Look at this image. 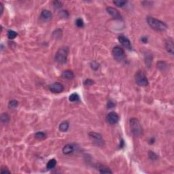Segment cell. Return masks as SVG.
I'll list each match as a JSON object with an SVG mask.
<instances>
[{"mask_svg": "<svg viewBox=\"0 0 174 174\" xmlns=\"http://www.w3.org/2000/svg\"><path fill=\"white\" fill-rule=\"evenodd\" d=\"M146 20L149 26L154 30L163 31H165L167 29V25L164 22L159 19H157L155 18L148 16L147 17Z\"/></svg>", "mask_w": 174, "mask_h": 174, "instance_id": "obj_1", "label": "cell"}, {"mask_svg": "<svg viewBox=\"0 0 174 174\" xmlns=\"http://www.w3.org/2000/svg\"><path fill=\"white\" fill-rule=\"evenodd\" d=\"M69 49L66 46H63L58 49L55 54V60L59 64H64L67 62L68 57Z\"/></svg>", "mask_w": 174, "mask_h": 174, "instance_id": "obj_2", "label": "cell"}, {"mask_svg": "<svg viewBox=\"0 0 174 174\" xmlns=\"http://www.w3.org/2000/svg\"><path fill=\"white\" fill-rule=\"evenodd\" d=\"M130 127H131V132L133 133L135 136L139 137L143 134V129L141 126V124L139 121L135 118H132L130 119Z\"/></svg>", "mask_w": 174, "mask_h": 174, "instance_id": "obj_3", "label": "cell"}, {"mask_svg": "<svg viewBox=\"0 0 174 174\" xmlns=\"http://www.w3.org/2000/svg\"><path fill=\"white\" fill-rule=\"evenodd\" d=\"M135 80L137 84L140 86H146L148 84V80L146 76V73L142 70H139L135 73Z\"/></svg>", "mask_w": 174, "mask_h": 174, "instance_id": "obj_4", "label": "cell"}, {"mask_svg": "<svg viewBox=\"0 0 174 174\" xmlns=\"http://www.w3.org/2000/svg\"><path fill=\"white\" fill-rule=\"evenodd\" d=\"M88 136L95 145L97 146H104V141L101 134L95 133V132H91L88 133Z\"/></svg>", "mask_w": 174, "mask_h": 174, "instance_id": "obj_5", "label": "cell"}, {"mask_svg": "<svg viewBox=\"0 0 174 174\" xmlns=\"http://www.w3.org/2000/svg\"><path fill=\"white\" fill-rule=\"evenodd\" d=\"M112 55L116 60L122 61L124 58V51L121 47L117 46L112 49Z\"/></svg>", "mask_w": 174, "mask_h": 174, "instance_id": "obj_6", "label": "cell"}, {"mask_svg": "<svg viewBox=\"0 0 174 174\" xmlns=\"http://www.w3.org/2000/svg\"><path fill=\"white\" fill-rule=\"evenodd\" d=\"M49 90L53 93H60L64 91V86L60 82H55L49 86Z\"/></svg>", "mask_w": 174, "mask_h": 174, "instance_id": "obj_7", "label": "cell"}, {"mask_svg": "<svg viewBox=\"0 0 174 174\" xmlns=\"http://www.w3.org/2000/svg\"><path fill=\"white\" fill-rule=\"evenodd\" d=\"M106 120L107 122L110 124H116L119 120V116L118 115L114 112H112L110 113H109L107 116H106Z\"/></svg>", "mask_w": 174, "mask_h": 174, "instance_id": "obj_8", "label": "cell"}, {"mask_svg": "<svg viewBox=\"0 0 174 174\" xmlns=\"http://www.w3.org/2000/svg\"><path fill=\"white\" fill-rule=\"evenodd\" d=\"M106 11L114 18H115L116 20H122V16L119 13L118 11L116 10V8H112V7H108L106 8Z\"/></svg>", "mask_w": 174, "mask_h": 174, "instance_id": "obj_9", "label": "cell"}, {"mask_svg": "<svg viewBox=\"0 0 174 174\" xmlns=\"http://www.w3.org/2000/svg\"><path fill=\"white\" fill-rule=\"evenodd\" d=\"M118 41L121 43V44L124 47H125L128 50H131L132 49V46L130 40L128 38L124 36V35H120L118 37Z\"/></svg>", "mask_w": 174, "mask_h": 174, "instance_id": "obj_10", "label": "cell"}, {"mask_svg": "<svg viewBox=\"0 0 174 174\" xmlns=\"http://www.w3.org/2000/svg\"><path fill=\"white\" fill-rule=\"evenodd\" d=\"M165 48L167 52L170 53L172 55H174V41L172 38H168L165 42Z\"/></svg>", "mask_w": 174, "mask_h": 174, "instance_id": "obj_11", "label": "cell"}, {"mask_svg": "<svg viewBox=\"0 0 174 174\" xmlns=\"http://www.w3.org/2000/svg\"><path fill=\"white\" fill-rule=\"evenodd\" d=\"M41 18L44 20L46 21H48L51 20L52 17H53V14L51 11H49L48 10H43L42 11L40 14Z\"/></svg>", "mask_w": 174, "mask_h": 174, "instance_id": "obj_12", "label": "cell"}, {"mask_svg": "<svg viewBox=\"0 0 174 174\" xmlns=\"http://www.w3.org/2000/svg\"><path fill=\"white\" fill-rule=\"evenodd\" d=\"M61 76H62L63 78L70 80H72L74 78V73L71 70L67 69V70L63 71L62 72Z\"/></svg>", "mask_w": 174, "mask_h": 174, "instance_id": "obj_13", "label": "cell"}, {"mask_svg": "<svg viewBox=\"0 0 174 174\" xmlns=\"http://www.w3.org/2000/svg\"><path fill=\"white\" fill-rule=\"evenodd\" d=\"M74 150V147L73 145L71 144H67L65 146L63 147V152L64 154L68 155L70 154L71 153H72Z\"/></svg>", "mask_w": 174, "mask_h": 174, "instance_id": "obj_14", "label": "cell"}, {"mask_svg": "<svg viewBox=\"0 0 174 174\" xmlns=\"http://www.w3.org/2000/svg\"><path fill=\"white\" fill-rule=\"evenodd\" d=\"M97 169L99 170V172L101 173V174H112L111 169L107 166H105V165H98Z\"/></svg>", "mask_w": 174, "mask_h": 174, "instance_id": "obj_15", "label": "cell"}, {"mask_svg": "<svg viewBox=\"0 0 174 174\" xmlns=\"http://www.w3.org/2000/svg\"><path fill=\"white\" fill-rule=\"evenodd\" d=\"M69 122L67 121H64L63 122H61L59 125V127L58 129L62 132H66L69 129Z\"/></svg>", "mask_w": 174, "mask_h": 174, "instance_id": "obj_16", "label": "cell"}, {"mask_svg": "<svg viewBox=\"0 0 174 174\" xmlns=\"http://www.w3.org/2000/svg\"><path fill=\"white\" fill-rule=\"evenodd\" d=\"M57 165V161L55 159H51L46 165V168L48 169H53Z\"/></svg>", "mask_w": 174, "mask_h": 174, "instance_id": "obj_17", "label": "cell"}, {"mask_svg": "<svg viewBox=\"0 0 174 174\" xmlns=\"http://www.w3.org/2000/svg\"><path fill=\"white\" fill-rule=\"evenodd\" d=\"M1 120L3 124H7L10 121V117L7 113H3L1 116Z\"/></svg>", "mask_w": 174, "mask_h": 174, "instance_id": "obj_18", "label": "cell"}, {"mask_svg": "<svg viewBox=\"0 0 174 174\" xmlns=\"http://www.w3.org/2000/svg\"><path fill=\"white\" fill-rule=\"evenodd\" d=\"M35 137L38 140H42V139H44L46 137V135L45 133L44 132H38L35 134Z\"/></svg>", "mask_w": 174, "mask_h": 174, "instance_id": "obj_19", "label": "cell"}, {"mask_svg": "<svg viewBox=\"0 0 174 174\" xmlns=\"http://www.w3.org/2000/svg\"><path fill=\"white\" fill-rule=\"evenodd\" d=\"M18 35V33L13 30H9L8 31V38L10 40H14Z\"/></svg>", "mask_w": 174, "mask_h": 174, "instance_id": "obj_20", "label": "cell"}, {"mask_svg": "<svg viewBox=\"0 0 174 174\" xmlns=\"http://www.w3.org/2000/svg\"><path fill=\"white\" fill-rule=\"evenodd\" d=\"M69 101H72V102H73V101H78L79 99H80V97H79V95L78 94L75 93L71 94V95L69 96Z\"/></svg>", "mask_w": 174, "mask_h": 174, "instance_id": "obj_21", "label": "cell"}, {"mask_svg": "<svg viewBox=\"0 0 174 174\" xmlns=\"http://www.w3.org/2000/svg\"><path fill=\"white\" fill-rule=\"evenodd\" d=\"M167 65L165 62H163V61H159L157 63V67L159 69H161V70H165V69L167 68Z\"/></svg>", "mask_w": 174, "mask_h": 174, "instance_id": "obj_22", "label": "cell"}, {"mask_svg": "<svg viewBox=\"0 0 174 174\" xmlns=\"http://www.w3.org/2000/svg\"><path fill=\"white\" fill-rule=\"evenodd\" d=\"M114 4L116 5L118 7H123L124 5H126V1H122V0H120V1H114Z\"/></svg>", "mask_w": 174, "mask_h": 174, "instance_id": "obj_23", "label": "cell"}, {"mask_svg": "<svg viewBox=\"0 0 174 174\" xmlns=\"http://www.w3.org/2000/svg\"><path fill=\"white\" fill-rule=\"evenodd\" d=\"M58 14L62 18H67L69 17V12L67 10H61L59 12Z\"/></svg>", "mask_w": 174, "mask_h": 174, "instance_id": "obj_24", "label": "cell"}, {"mask_svg": "<svg viewBox=\"0 0 174 174\" xmlns=\"http://www.w3.org/2000/svg\"><path fill=\"white\" fill-rule=\"evenodd\" d=\"M18 105V102L16 100H11L8 104V107L10 108H15Z\"/></svg>", "mask_w": 174, "mask_h": 174, "instance_id": "obj_25", "label": "cell"}, {"mask_svg": "<svg viewBox=\"0 0 174 174\" xmlns=\"http://www.w3.org/2000/svg\"><path fill=\"white\" fill-rule=\"evenodd\" d=\"M53 35L55 36V38H61V35H62V31L61 29H56L54 32H53Z\"/></svg>", "mask_w": 174, "mask_h": 174, "instance_id": "obj_26", "label": "cell"}, {"mask_svg": "<svg viewBox=\"0 0 174 174\" xmlns=\"http://www.w3.org/2000/svg\"><path fill=\"white\" fill-rule=\"evenodd\" d=\"M148 157L150 158V159H151L152 161L157 160L158 159V156L157 155V154H155L154 152L152 151L148 152Z\"/></svg>", "mask_w": 174, "mask_h": 174, "instance_id": "obj_27", "label": "cell"}, {"mask_svg": "<svg viewBox=\"0 0 174 174\" xmlns=\"http://www.w3.org/2000/svg\"><path fill=\"white\" fill-rule=\"evenodd\" d=\"M91 68L93 69L94 71H97L99 69V63L97 61H92L91 63Z\"/></svg>", "mask_w": 174, "mask_h": 174, "instance_id": "obj_28", "label": "cell"}, {"mask_svg": "<svg viewBox=\"0 0 174 174\" xmlns=\"http://www.w3.org/2000/svg\"><path fill=\"white\" fill-rule=\"evenodd\" d=\"M76 25L79 28L83 27L84 24V21L82 18H78L76 20Z\"/></svg>", "mask_w": 174, "mask_h": 174, "instance_id": "obj_29", "label": "cell"}, {"mask_svg": "<svg viewBox=\"0 0 174 174\" xmlns=\"http://www.w3.org/2000/svg\"><path fill=\"white\" fill-rule=\"evenodd\" d=\"M115 106H116V104H115L114 101H112V100H110V101L108 102V104H107V108L108 109L114 108Z\"/></svg>", "mask_w": 174, "mask_h": 174, "instance_id": "obj_30", "label": "cell"}, {"mask_svg": "<svg viewBox=\"0 0 174 174\" xmlns=\"http://www.w3.org/2000/svg\"><path fill=\"white\" fill-rule=\"evenodd\" d=\"M53 6H54V8H61V6H62V3H61V2L58 1H53Z\"/></svg>", "mask_w": 174, "mask_h": 174, "instance_id": "obj_31", "label": "cell"}, {"mask_svg": "<svg viewBox=\"0 0 174 174\" xmlns=\"http://www.w3.org/2000/svg\"><path fill=\"white\" fill-rule=\"evenodd\" d=\"M93 84L94 81L91 80V79H87V80H86L84 82V84L85 86H91V85Z\"/></svg>", "mask_w": 174, "mask_h": 174, "instance_id": "obj_32", "label": "cell"}, {"mask_svg": "<svg viewBox=\"0 0 174 174\" xmlns=\"http://www.w3.org/2000/svg\"><path fill=\"white\" fill-rule=\"evenodd\" d=\"M3 12V5L1 2H0V14L2 15Z\"/></svg>", "mask_w": 174, "mask_h": 174, "instance_id": "obj_33", "label": "cell"}, {"mask_svg": "<svg viewBox=\"0 0 174 174\" xmlns=\"http://www.w3.org/2000/svg\"><path fill=\"white\" fill-rule=\"evenodd\" d=\"M1 174H5V173H8V174H10V171H9V170H8V169H5V170H3V169H2V168H1Z\"/></svg>", "mask_w": 174, "mask_h": 174, "instance_id": "obj_34", "label": "cell"}, {"mask_svg": "<svg viewBox=\"0 0 174 174\" xmlns=\"http://www.w3.org/2000/svg\"><path fill=\"white\" fill-rule=\"evenodd\" d=\"M141 41L144 43H147L148 42V38L147 37H142L141 38Z\"/></svg>", "mask_w": 174, "mask_h": 174, "instance_id": "obj_35", "label": "cell"}, {"mask_svg": "<svg viewBox=\"0 0 174 174\" xmlns=\"http://www.w3.org/2000/svg\"><path fill=\"white\" fill-rule=\"evenodd\" d=\"M154 141H155V140H154V138L153 137V138H151V139H150V142H149V143H150V144H154Z\"/></svg>", "mask_w": 174, "mask_h": 174, "instance_id": "obj_36", "label": "cell"}]
</instances>
